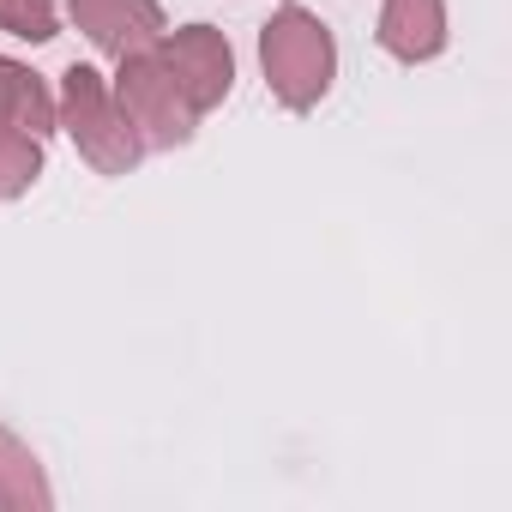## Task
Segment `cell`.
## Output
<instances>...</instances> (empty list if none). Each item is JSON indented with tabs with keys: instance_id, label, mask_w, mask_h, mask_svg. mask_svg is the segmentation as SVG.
<instances>
[{
	"instance_id": "8",
	"label": "cell",
	"mask_w": 512,
	"mask_h": 512,
	"mask_svg": "<svg viewBox=\"0 0 512 512\" xmlns=\"http://www.w3.org/2000/svg\"><path fill=\"white\" fill-rule=\"evenodd\" d=\"M0 506L7 512H49L55 506V488L43 476V458L0 422Z\"/></svg>"
},
{
	"instance_id": "5",
	"label": "cell",
	"mask_w": 512,
	"mask_h": 512,
	"mask_svg": "<svg viewBox=\"0 0 512 512\" xmlns=\"http://www.w3.org/2000/svg\"><path fill=\"white\" fill-rule=\"evenodd\" d=\"M67 13H73V25L97 43V55H109V61L145 55V49H157L163 31H169V19H163L157 0H67Z\"/></svg>"
},
{
	"instance_id": "1",
	"label": "cell",
	"mask_w": 512,
	"mask_h": 512,
	"mask_svg": "<svg viewBox=\"0 0 512 512\" xmlns=\"http://www.w3.org/2000/svg\"><path fill=\"white\" fill-rule=\"evenodd\" d=\"M260 67H266V85L272 97L290 109V115H308L332 97V79H338V37L332 25L314 13V7H278L266 25H260Z\"/></svg>"
},
{
	"instance_id": "6",
	"label": "cell",
	"mask_w": 512,
	"mask_h": 512,
	"mask_svg": "<svg viewBox=\"0 0 512 512\" xmlns=\"http://www.w3.org/2000/svg\"><path fill=\"white\" fill-rule=\"evenodd\" d=\"M446 0H380V25H374V43L404 61V67H422L434 55H446Z\"/></svg>"
},
{
	"instance_id": "2",
	"label": "cell",
	"mask_w": 512,
	"mask_h": 512,
	"mask_svg": "<svg viewBox=\"0 0 512 512\" xmlns=\"http://www.w3.org/2000/svg\"><path fill=\"white\" fill-rule=\"evenodd\" d=\"M55 115H61V133L79 145V157H85L97 175H133V169L145 163V139L133 133V121H127L121 103H115V85H109L97 67L73 61V67L61 73Z\"/></svg>"
},
{
	"instance_id": "4",
	"label": "cell",
	"mask_w": 512,
	"mask_h": 512,
	"mask_svg": "<svg viewBox=\"0 0 512 512\" xmlns=\"http://www.w3.org/2000/svg\"><path fill=\"white\" fill-rule=\"evenodd\" d=\"M157 61L169 67V79L181 85V97H187L199 115L223 109L229 91H235V49H229V37H223L217 25H181V31H163Z\"/></svg>"
},
{
	"instance_id": "9",
	"label": "cell",
	"mask_w": 512,
	"mask_h": 512,
	"mask_svg": "<svg viewBox=\"0 0 512 512\" xmlns=\"http://www.w3.org/2000/svg\"><path fill=\"white\" fill-rule=\"evenodd\" d=\"M43 181V139L0 121V199H25Z\"/></svg>"
},
{
	"instance_id": "3",
	"label": "cell",
	"mask_w": 512,
	"mask_h": 512,
	"mask_svg": "<svg viewBox=\"0 0 512 512\" xmlns=\"http://www.w3.org/2000/svg\"><path fill=\"white\" fill-rule=\"evenodd\" d=\"M109 85H115L121 115L133 121V133L145 139V151H175V145H187L199 133V109L181 97V85L169 79V67L157 61V49L115 61Z\"/></svg>"
},
{
	"instance_id": "7",
	"label": "cell",
	"mask_w": 512,
	"mask_h": 512,
	"mask_svg": "<svg viewBox=\"0 0 512 512\" xmlns=\"http://www.w3.org/2000/svg\"><path fill=\"white\" fill-rule=\"evenodd\" d=\"M0 121H13V127H25V133H37V139H49V133L61 127L55 91L43 85V73H31V67L13 61V55H0Z\"/></svg>"
},
{
	"instance_id": "10",
	"label": "cell",
	"mask_w": 512,
	"mask_h": 512,
	"mask_svg": "<svg viewBox=\"0 0 512 512\" xmlns=\"http://www.w3.org/2000/svg\"><path fill=\"white\" fill-rule=\"evenodd\" d=\"M0 31L19 43H55L61 37V7L55 0H0Z\"/></svg>"
}]
</instances>
